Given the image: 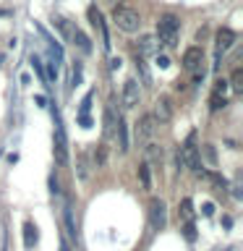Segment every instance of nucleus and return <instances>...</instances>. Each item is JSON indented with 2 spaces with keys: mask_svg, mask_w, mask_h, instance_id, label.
<instances>
[{
  "mask_svg": "<svg viewBox=\"0 0 243 251\" xmlns=\"http://www.w3.org/2000/svg\"><path fill=\"white\" fill-rule=\"evenodd\" d=\"M92 100H94V92H89L84 97V102H81V113L78 115H89V110H92Z\"/></svg>",
  "mask_w": 243,
  "mask_h": 251,
  "instance_id": "obj_28",
  "label": "nucleus"
},
{
  "mask_svg": "<svg viewBox=\"0 0 243 251\" xmlns=\"http://www.w3.org/2000/svg\"><path fill=\"white\" fill-rule=\"evenodd\" d=\"M60 251H71V249H68V243H66V241H63V243H60Z\"/></svg>",
  "mask_w": 243,
  "mask_h": 251,
  "instance_id": "obj_37",
  "label": "nucleus"
},
{
  "mask_svg": "<svg viewBox=\"0 0 243 251\" xmlns=\"http://www.w3.org/2000/svg\"><path fill=\"white\" fill-rule=\"evenodd\" d=\"M183 235L188 241H196V227H194V223H186L183 225Z\"/></svg>",
  "mask_w": 243,
  "mask_h": 251,
  "instance_id": "obj_29",
  "label": "nucleus"
},
{
  "mask_svg": "<svg viewBox=\"0 0 243 251\" xmlns=\"http://www.w3.org/2000/svg\"><path fill=\"white\" fill-rule=\"evenodd\" d=\"M52 26H58V29H60L63 39H71V31H73V29L68 26V21L63 19V16H55V19H52Z\"/></svg>",
  "mask_w": 243,
  "mask_h": 251,
  "instance_id": "obj_19",
  "label": "nucleus"
},
{
  "mask_svg": "<svg viewBox=\"0 0 243 251\" xmlns=\"http://www.w3.org/2000/svg\"><path fill=\"white\" fill-rule=\"evenodd\" d=\"M31 68H34V71H37V76H39V81H42L45 86H50V84H47V76H45V68H42V60H39V58H37V55H31Z\"/></svg>",
  "mask_w": 243,
  "mask_h": 251,
  "instance_id": "obj_24",
  "label": "nucleus"
},
{
  "mask_svg": "<svg viewBox=\"0 0 243 251\" xmlns=\"http://www.w3.org/2000/svg\"><path fill=\"white\" fill-rule=\"evenodd\" d=\"M215 92H217V94H225V92H227V81H225V78H219V81L215 84Z\"/></svg>",
  "mask_w": 243,
  "mask_h": 251,
  "instance_id": "obj_31",
  "label": "nucleus"
},
{
  "mask_svg": "<svg viewBox=\"0 0 243 251\" xmlns=\"http://www.w3.org/2000/svg\"><path fill=\"white\" fill-rule=\"evenodd\" d=\"M52 121H55V157H58L60 165L68 162V139H66V131H63V123H60V113L52 107Z\"/></svg>",
  "mask_w": 243,
  "mask_h": 251,
  "instance_id": "obj_4",
  "label": "nucleus"
},
{
  "mask_svg": "<svg viewBox=\"0 0 243 251\" xmlns=\"http://www.w3.org/2000/svg\"><path fill=\"white\" fill-rule=\"evenodd\" d=\"M149 225H152V230H162L168 225V207L162 199H152L149 204Z\"/></svg>",
  "mask_w": 243,
  "mask_h": 251,
  "instance_id": "obj_6",
  "label": "nucleus"
},
{
  "mask_svg": "<svg viewBox=\"0 0 243 251\" xmlns=\"http://www.w3.org/2000/svg\"><path fill=\"white\" fill-rule=\"evenodd\" d=\"M201 152H204V157H207V162H209V165H215V162H217V154H215V149H212V144H204V147H201Z\"/></svg>",
  "mask_w": 243,
  "mask_h": 251,
  "instance_id": "obj_27",
  "label": "nucleus"
},
{
  "mask_svg": "<svg viewBox=\"0 0 243 251\" xmlns=\"http://www.w3.org/2000/svg\"><path fill=\"white\" fill-rule=\"evenodd\" d=\"M78 123H81L84 128H89V126H92V118H89V115H78Z\"/></svg>",
  "mask_w": 243,
  "mask_h": 251,
  "instance_id": "obj_34",
  "label": "nucleus"
},
{
  "mask_svg": "<svg viewBox=\"0 0 243 251\" xmlns=\"http://www.w3.org/2000/svg\"><path fill=\"white\" fill-rule=\"evenodd\" d=\"M157 50V39L154 37H141L139 39V52L136 55H152Z\"/></svg>",
  "mask_w": 243,
  "mask_h": 251,
  "instance_id": "obj_17",
  "label": "nucleus"
},
{
  "mask_svg": "<svg viewBox=\"0 0 243 251\" xmlns=\"http://www.w3.org/2000/svg\"><path fill=\"white\" fill-rule=\"evenodd\" d=\"M71 39H73V45H76L84 55H89V52H92V42H89V37H86L81 29H73V31H71Z\"/></svg>",
  "mask_w": 243,
  "mask_h": 251,
  "instance_id": "obj_11",
  "label": "nucleus"
},
{
  "mask_svg": "<svg viewBox=\"0 0 243 251\" xmlns=\"http://www.w3.org/2000/svg\"><path fill=\"white\" fill-rule=\"evenodd\" d=\"M115 133H118V139H121V152H128V149H131V141H128V123H125L123 118H118Z\"/></svg>",
  "mask_w": 243,
  "mask_h": 251,
  "instance_id": "obj_12",
  "label": "nucleus"
},
{
  "mask_svg": "<svg viewBox=\"0 0 243 251\" xmlns=\"http://www.w3.org/2000/svg\"><path fill=\"white\" fill-rule=\"evenodd\" d=\"M157 66H160V68H168V66H170V58H168V55H160V58H157Z\"/></svg>",
  "mask_w": 243,
  "mask_h": 251,
  "instance_id": "obj_33",
  "label": "nucleus"
},
{
  "mask_svg": "<svg viewBox=\"0 0 243 251\" xmlns=\"http://www.w3.org/2000/svg\"><path fill=\"white\" fill-rule=\"evenodd\" d=\"M50 191H52V196H58V194H60V188H58V178H55V176L50 178Z\"/></svg>",
  "mask_w": 243,
  "mask_h": 251,
  "instance_id": "obj_32",
  "label": "nucleus"
},
{
  "mask_svg": "<svg viewBox=\"0 0 243 251\" xmlns=\"http://www.w3.org/2000/svg\"><path fill=\"white\" fill-rule=\"evenodd\" d=\"M204 63V50L201 47H188V50L183 52V68L191 71V74H196V71L201 68Z\"/></svg>",
  "mask_w": 243,
  "mask_h": 251,
  "instance_id": "obj_9",
  "label": "nucleus"
},
{
  "mask_svg": "<svg viewBox=\"0 0 243 251\" xmlns=\"http://www.w3.org/2000/svg\"><path fill=\"white\" fill-rule=\"evenodd\" d=\"M233 42H235V31L233 29H227V26H222L215 34V55H217V60L222 58V55L233 47Z\"/></svg>",
  "mask_w": 243,
  "mask_h": 251,
  "instance_id": "obj_7",
  "label": "nucleus"
},
{
  "mask_svg": "<svg viewBox=\"0 0 243 251\" xmlns=\"http://www.w3.org/2000/svg\"><path fill=\"white\" fill-rule=\"evenodd\" d=\"M37 225H31V223H26L24 225V249H34V243H37Z\"/></svg>",
  "mask_w": 243,
  "mask_h": 251,
  "instance_id": "obj_13",
  "label": "nucleus"
},
{
  "mask_svg": "<svg viewBox=\"0 0 243 251\" xmlns=\"http://www.w3.org/2000/svg\"><path fill=\"white\" fill-rule=\"evenodd\" d=\"M178 168H191L196 176H199L201 160H199V147H196V136H194V133L188 136L186 144L180 147V152H178Z\"/></svg>",
  "mask_w": 243,
  "mask_h": 251,
  "instance_id": "obj_3",
  "label": "nucleus"
},
{
  "mask_svg": "<svg viewBox=\"0 0 243 251\" xmlns=\"http://www.w3.org/2000/svg\"><path fill=\"white\" fill-rule=\"evenodd\" d=\"M152 115L157 118V123H168L170 118H172V105H170V100H168V97H160V100H157Z\"/></svg>",
  "mask_w": 243,
  "mask_h": 251,
  "instance_id": "obj_10",
  "label": "nucleus"
},
{
  "mask_svg": "<svg viewBox=\"0 0 243 251\" xmlns=\"http://www.w3.org/2000/svg\"><path fill=\"white\" fill-rule=\"evenodd\" d=\"M113 24L125 34H136L141 29V16L139 11H133L128 5H115L113 8Z\"/></svg>",
  "mask_w": 243,
  "mask_h": 251,
  "instance_id": "obj_2",
  "label": "nucleus"
},
{
  "mask_svg": "<svg viewBox=\"0 0 243 251\" xmlns=\"http://www.w3.org/2000/svg\"><path fill=\"white\" fill-rule=\"evenodd\" d=\"M144 157L149 162H160L162 160V147H157L154 141H146L144 144Z\"/></svg>",
  "mask_w": 243,
  "mask_h": 251,
  "instance_id": "obj_14",
  "label": "nucleus"
},
{
  "mask_svg": "<svg viewBox=\"0 0 243 251\" xmlns=\"http://www.w3.org/2000/svg\"><path fill=\"white\" fill-rule=\"evenodd\" d=\"M136 68H139V74H141V81H144V84H152V76H149V68H146V63H144V55H136Z\"/></svg>",
  "mask_w": 243,
  "mask_h": 251,
  "instance_id": "obj_20",
  "label": "nucleus"
},
{
  "mask_svg": "<svg viewBox=\"0 0 243 251\" xmlns=\"http://www.w3.org/2000/svg\"><path fill=\"white\" fill-rule=\"evenodd\" d=\"M178 217L183 220V223H194V204H191V199H183V201H180Z\"/></svg>",
  "mask_w": 243,
  "mask_h": 251,
  "instance_id": "obj_16",
  "label": "nucleus"
},
{
  "mask_svg": "<svg viewBox=\"0 0 243 251\" xmlns=\"http://www.w3.org/2000/svg\"><path fill=\"white\" fill-rule=\"evenodd\" d=\"M3 16H11V11H3V8H0V19H3Z\"/></svg>",
  "mask_w": 243,
  "mask_h": 251,
  "instance_id": "obj_38",
  "label": "nucleus"
},
{
  "mask_svg": "<svg viewBox=\"0 0 243 251\" xmlns=\"http://www.w3.org/2000/svg\"><path fill=\"white\" fill-rule=\"evenodd\" d=\"M110 68H113V71L121 68V58H110Z\"/></svg>",
  "mask_w": 243,
  "mask_h": 251,
  "instance_id": "obj_36",
  "label": "nucleus"
},
{
  "mask_svg": "<svg viewBox=\"0 0 243 251\" xmlns=\"http://www.w3.org/2000/svg\"><path fill=\"white\" fill-rule=\"evenodd\" d=\"M157 118L154 115H141L139 118V123H136V128H133V133H136V144L139 147H144L146 141H152L154 139V133H157Z\"/></svg>",
  "mask_w": 243,
  "mask_h": 251,
  "instance_id": "obj_5",
  "label": "nucleus"
},
{
  "mask_svg": "<svg viewBox=\"0 0 243 251\" xmlns=\"http://www.w3.org/2000/svg\"><path fill=\"white\" fill-rule=\"evenodd\" d=\"M227 84L233 86V92H238V94H241V92H243V68H235Z\"/></svg>",
  "mask_w": 243,
  "mask_h": 251,
  "instance_id": "obj_18",
  "label": "nucleus"
},
{
  "mask_svg": "<svg viewBox=\"0 0 243 251\" xmlns=\"http://www.w3.org/2000/svg\"><path fill=\"white\" fill-rule=\"evenodd\" d=\"M71 81H73L78 86V81H81V63L76 60V66H73V76H71Z\"/></svg>",
  "mask_w": 243,
  "mask_h": 251,
  "instance_id": "obj_30",
  "label": "nucleus"
},
{
  "mask_svg": "<svg viewBox=\"0 0 243 251\" xmlns=\"http://www.w3.org/2000/svg\"><path fill=\"white\" fill-rule=\"evenodd\" d=\"M178 26H180V21L175 13L160 16V21H157V42L162 47H168V50H172L178 45Z\"/></svg>",
  "mask_w": 243,
  "mask_h": 251,
  "instance_id": "obj_1",
  "label": "nucleus"
},
{
  "mask_svg": "<svg viewBox=\"0 0 243 251\" xmlns=\"http://www.w3.org/2000/svg\"><path fill=\"white\" fill-rule=\"evenodd\" d=\"M204 215H207V217H212V215H215V204H204Z\"/></svg>",
  "mask_w": 243,
  "mask_h": 251,
  "instance_id": "obj_35",
  "label": "nucleus"
},
{
  "mask_svg": "<svg viewBox=\"0 0 243 251\" xmlns=\"http://www.w3.org/2000/svg\"><path fill=\"white\" fill-rule=\"evenodd\" d=\"M139 97H141V89H139V81L136 78H128V81L123 84V94H121V102L125 110L136 107L139 105Z\"/></svg>",
  "mask_w": 243,
  "mask_h": 251,
  "instance_id": "obj_8",
  "label": "nucleus"
},
{
  "mask_svg": "<svg viewBox=\"0 0 243 251\" xmlns=\"http://www.w3.org/2000/svg\"><path fill=\"white\" fill-rule=\"evenodd\" d=\"M139 178H141V186L144 188H152V178H149V165L146 162L139 165Z\"/></svg>",
  "mask_w": 243,
  "mask_h": 251,
  "instance_id": "obj_25",
  "label": "nucleus"
},
{
  "mask_svg": "<svg viewBox=\"0 0 243 251\" xmlns=\"http://www.w3.org/2000/svg\"><path fill=\"white\" fill-rule=\"evenodd\" d=\"M225 105H227L225 94H217V92H212V97H209V107H212V110H215V113H217V110H222Z\"/></svg>",
  "mask_w": 243,
  "mask_h": 251,
  "instance_id": "obj_23",
  "label": "nucleus"
},
{
  "mask_svg": "<svg viewBox=\"0 0 243 251\" xmlns=\"http://www.w3.org/2000/svg\"><path fill=\"white\" fill-rule=\"evenodd\" d=\"M76 170H78V178L86 180L89 178V160H86V154L78 157V162H76Z\"/></svg>",
  "mask_w": 243,
  "mask_h": 251,
  "instance_id": "obj_22",
  "label": "nucleus"
},
{
  "mask_svg": "<svg viewBox=\"0 0 243 251\" xmlns=\"http://www.w3.org/2000/svg\"><path fill=\"white\" fill-rule=\"evenodd\" d=\"M115 126H118L115 113H113V107H107L105 110V139H113L115 136Z\"/></svg>",
  "mask_w": 243,
  "mask_h": 251,
  "instance_id": "obj_15",
  "label": "nucleus"
},
{
  "mask_svg": "<svg viewBox=\"0 0 243 251\" xmlns=\"http://www.w3.org/2000/svg\"><path fill=\"white\" fill-rule=\"evenodd\" d=\"M63 212H66V225H68V233L71 238H76V223H73V209H71V204L66 201V207H63Z\"/></svg>",
  "mask_w": 243,
  "mask_h": 251,
  "instance_id": "obj_21",
  "label": "nucleus"
},
{
  "mask_svg": "<svg viewBox=\"0 0 243 251\" xmlns=\"http://www.w3.org/2000/svg\"><path fill=\"white\" fill-rule=\"evenodd\" d=\"M105 160H107V149L99 147L97 152H94V168H102V165H105Z\"/></svg>",
  "mask_w": 243,
  "mask_h": 251,
  "instance_id": "obj_26",
  "label": "nucleus"
}]
</instances>
